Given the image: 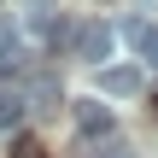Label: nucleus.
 <instances>
[{
  "label": "nucleus",
  "mask_w": 158,
  "mask_h": 158,
  "mask_svg": "<svg viewBox=\"0 0 158 158\" xmlns=\"http://www.w3.org/2000/svg\"><path fill=\"white\" fill-rule=\"evenodd\" d=\"M23 94H29V111H59V100H64L53 76H35V82H29Z\"/></svg>",
  "instance_id": "obj_7"
},
{
  "label": "nucleus",
  "mask_w": 158,
  "mask_h": 158,
  "mask_svg": "<svg viewBox=\"0 0 158 158\" xmlns=\"http://www.w3.org/2000/svg\"><path fill=\"white\" fill-rule=\"evenodd\" d=\"M111 47H117V29L100 23V18H88V23L70 29V59H82V64H106Z\"/></svg>",
  "instance_id": "obj_1"
},
{
  "label": "nucleus",
  "mask_w": 158,
  "mask_h": 158,
  "mask_svg": "<svg viewBox=\"0 0 158 158\" xmlns=\"http://www.w3.org/2000/svg\"><path fill=\"white\" fill-rule=\"evenodd\" d=\"M147 88L141 64H100V100H135Z\"/></svg>",
  "instance_id": "obj_3"
},
{
  "label": "nucleus",
  "mask_w": 158,
  "mask_h": 158,
  "mask_svg": "<svg viewBox=\"0 0 158 158\" xmlns=\"http://www.w3.org/2000/svg\"><path fill=\"white\" fill-rule=\"evenodd\" d=\"M29 64H35V47H29V35H23L18 23H6V29H0V82L23 88Z\"/></svg>",
  "instance_id": "obj_2"
},
{
  "label": "nucleus",
  "mask_w": 158,
  "mask_h": 158,
  "mask_svg": "<svg viewBox=\"0 0 158 158\" xmlns=\"http://www.w3.org/2000/svg\"><path fill=\"white\" fill-rule=\"evenodd\" d=\"M152 111H158V100H152Z\"/></svg>",
  "instance_id": "obj_10"
},
{
  "label": "nucleus",
  "mask_w": 158,
  "mask_h": 158,
  "mask_svg": "<svg viewBox=\"0 0 158 158\" xmlns=\"http://www.w3.org/2000/svg\"><path fill=\"white\" fill-rule=\"evenodd\" d=\"M82 158H135L123 141H94V147H82Z\"/></svg>",
  "instance_id": "obj_8"
},
{
  "label": "nucleus",
  "mask_w": 158,
  "mask_h": 158,
  "mask_svg": "<svg viewBox=\"0 0 158 158\" xmlns=\"http://www.w3.org/2000/svg\"><path fill=\"white\" fill-rule=\"evenodd\" d=\"M123 35L135 41V53H141L147 64H158V23H141V18H129V23H123Z\"/></svg>",
  "instance_id": "obj_6"
},
{
  "label": "nucleus",
  "mask_w": 158,
  "mask_h": 158,
  "mask_svg": "<svg viewBox=\"0 0 158 158\" xmlns=\"http://www.w3.org/2000/svg\"><path fill=\"white\" fill-rule=\"evenodd\" d=\"M70 111H76V129H82L88 141H100V135H111V106H106L100 94H94V100H76Z\"/></svg>",
  "instance_id": "obj_4"
},
{
  "label": "nucleus",
  "mask_w": 158,
  "mask_h": 158,
  "mask_svg": "<svg viewBox=\"0 0 158 158\" xmlns=\"http://www.w3.org/2000/svg\"><path fill=\"white\" fill-rule=\"evenodd\" d=\"M23 117H29V94L6 82V88H0V129H18Z\"/></svg>",
  "instance_id": "obj_5"
},
{
  "label": "nucleus",
  "mask_w": 158,
  "mask_h": 158,
  "mask_svg": "<svg viewBox=\"0 0 158 158\" xmlns=\"http://www.w3.org/2000/svg\"><path fill=\"white\" fill-rule=\"evenodd\" d=\"M6 158H47V147H41V141H29V135H23V141H12V152Z\"/></svg>",
  "instance_id": "obj_9"
}]
</instances>
